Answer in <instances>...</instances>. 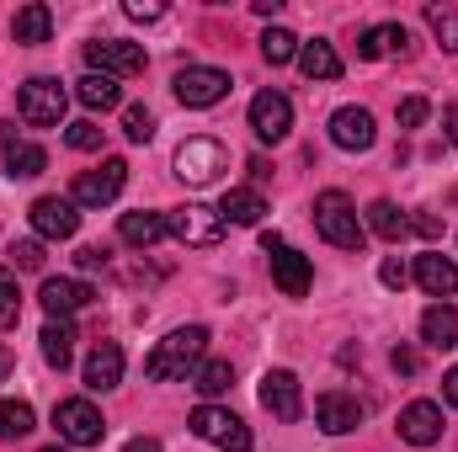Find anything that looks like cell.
<instances>
[{"label": "cell", "instance_id": "cell-1", "mask_svg": "<svg viewBox=\"0 0 458 452\" xmlns=\"http://www.w3.org/2000/svg\"><path fill=\"white\" fill-rule=\"evenodd\" d=\"M203 351H208V331H203V325H182V331H171V336H165L160 346H155V351H149L144 372H149L155 383H176V378H192V372L203 367Z\"/></svg>", "mask_w": 458, "mask_h": 452}, {"label": "cell", "instance_id": "cell-2", "mask_svg": "<svg viewBox=\"0 0 458 452\" xmlns=\"http://www.w3.org/2000/svg\"><path fill=\"white\" fill-rule=\"evenodd\" d=\"M315 229H320V239L336 245V250H362V239H368L357 203H352L346 192H336V187L315 197Z\"/></svg>", "mask_w": 458, "mask_h": 452}, {"label": "cell", "instance_id": "cell-3", "mask_svg": "<svg viewBox=\"0 0 458 452\" xmlns=\"http://www.w3.org/2000/svg\"><path fill=\"white\" fill-rule=\"evenodd\" d=\"M64 107H70V91L54 75H32L16 91V113H21V122H32V128H64Z\"/></svg>", "mask_w": 458, "mask_h": 452}, {"label": "cell", "instance_id": "cell-4", "mask_svg": "<svg viewBox=\"0 0 458 452\" xmlns=\"http://www.w3.org/2000/svg\"><path fill=\"white\" fill-rule=\"evenodd\" d=\"M187 426H192L198 442H208V448H219V452H250V426L234 410H225V405H198Z\"/></svg>", "mask_w": 458, "mask_h": 452}, {"label": "cell", "instance_id": "cell-5", "mask_svg": "<svg viewBox=\"0 0 458 452\" xmlns=\"http://www.w3.org/2000/svg\"><path fill=\"white\" fill-rule=\"evenodd\" d=\"M261 250H267V266H272V282L288 293V298H304L310 288H315V266H310V255H299L283 234H267L261 239Z\"/></svg>", "mask_w": 458, "mask_h": 452}, {"label": "cell", "instance_id": "cell-6", "mask_svg": "<svg viewBox=\"0 0 458 452\" xmlns=\"http://www.w3.org/2000/svg\"><path fill=\"white\" fill-rule=\"evenodd\" d=\"M54 426H59L64 448H102V437H107V421H102V410L91 399H59Z\"/></svg>", "mask_w": 458, "mask_h": 452}, {"label": "cell", "instance_id": "cell-7", "mask_svg": "<svg viewBox=\"0 0 458 452\" xmlns=\"http://www.w3.org/2000/svg\"><path fill=\"white\" fill-rule=\"evenodd\" d=\"M225 165H229V155H225L219 138H187V144L176 149V176H182L187 187H208V181H219Z\"/></svg>", "mask_w": 458, "mask_h": 452}, {"label": "cell", "instance_id": "cell-8", "mask_svg": "<svg viewBox=\"0 0 458 452\" xmlns=\"http://www.w3.org/2000/svg\"><path fill=\"white\" fill-rule=\"evenodd\" d=\"M86 64L91 75H113V80H128V75H144V48L139 43H123V38H97L86 43Z\"/></svg>", "mask_w": 458, "mask_h": 452}, {"label": "cell", "instance_id": "cell-9", "mask_svg": "<svg viewBox=\"0 0 458 452\" xmlns=\"http://www.w3.org/2000/svg\"><path fill=\"white\" fill-rule=\"evenodd\" d=\"M123 181H128V165H123V160H102L97 171H81V176H75L70 203H75V208H107V203H117Z\"/></svg>", "mask_w": 458, "mask_h": 452}, {"label": "cell", "instance_id": "cell-10", "mask_svg": "<svg viewBox=\"0 0 458 452\" xmlns=\"http://www.w3.org/2000/svg\"><path fill=\"white\" fill-rule=\"evenodd\" d=\"M225 96H229V75L225 70H214V64H187V70L176 75V102L192 107V113L219 107Z\"/></svg>", "mask_w": 458, "mask_h": 452}, {"label": "cell", "instance_id": "cell-11", "mask_svg": "<svg viewBox=\"0 0 458 452\" xmlns=\"http://www.w3.org/2000/svg\"><path fill=\"white\" fill-rule=\"evenodd\" d=\"M165 224H171V234H176L182 245H198V250H214V245L225 239V219H219V208H203V203L171 208Z\"/></svg>", "mask_w": 458, "mask_h": 452}, {"label": "cell", "instance_id": "cell-12", "mask_svg": "<svg viewBox=\"0 0 458 452\" xmlns=\"http://www.w3.org/2000/svg\"><path fill=\"white\" fill-rule=\"evenodd\" d=\"M250 133H256L261 144H283V138L293 133V102H288L283 91H261V96L250 102Z\"/></svg>", "mask_w": 458, "mask_h": 452}, {"label": "cell", "instance_id": "cell-13", "mask_svg": "<svg viewBox=\"0 0 458 452\" xmlns=\"http://www.w3.org/2000/svg\"><path fill=\"white\" fill-rule=\"evenodd\" d=\"M261 410L277 415V421H299L304 415V389H299V378L288 367H272L261 378Z\"/></svg>", "mask_w": 458, "mask_h": 452}, {"label": "cell", "instance_id": "cell-14", "mask_svg": "<svg viewBox=\"0 0 458 452\" xmlns=\"http://www.w3.org/2000/svg\"><path fill=\"white\" fill-rule=\"evenodd\" d=\"M27 219H32V229H38V239H75L81 208H75L70 197H38V203L27 208Z\"/></svg>", "mask_w": 458, "mask_h": 452}, {"label": "cell", "instance_id": "cell-15", "mask_svg": "<svg viewBox=\"0 0 458 452\" xmlns=\"http://www.w3.org/2000/svg\"><path fill=\"white\" fill-rule=\"evenodd\" d=\"M315 426H320L326 437H346V431H357V426H362V405H357V394H346V389H326V394L315 399Z\"/></svg>", "mask_w": 458, "mask_h": 452}, {"label": "cell", "instance_id": "cell-16", "mask_svg": "<svg viewBox=\"0 0 458 452\" xmlns=\"http://www.w3.org/2000/svg\"><path fill=\"white\" fill-rule=\"evenodd\" d=\"M400 442H411V448H432V442H443V405H432V399H411L405 410H400Z\"/></svg>", "mask_w": 458, "mask_h": 452}, {"label": "cell", "instance_id": "cell-17", "mask_svg": "<svg viewBox=\"0 0 458 452\" xmlns=\"http://www.w3.org/2000/svg\"><path fill=\"white\" fill-rule=\"evenodd\" d=\"M373 138H378V128H373V113H368V107H342V113H331V144H336V149L362 155V149H373Z\"/></svg>", "mask_w": 458, "mask_h": 452}, {"label": "cell", "instance_id": "cell-18", "mask_svg": "<svg viewBox=\"0 0 458 452\" xmlns=\"http://www.w3.org/2000/svg\"><path fill=\"white\" fill-rule=\"evenodd\" d=\"M97 293L86 288V282H75V277H48L43 282V293H38V304L48 309V320H70L75 309H86Z\"/></svg>", "mask_w": 458, "mask_h": 452}, {"label": "cell", "instance_id": "cell-19", "mask_svg": "<svg viewBox=\"0 0 458 452\" xmlns=\"http://www.w3.org/2000/svg\"><path fill=\"white\" fill-rule=\"evenodd\" d=\"M123 383V346L117 340H102L91 356H86V389L91 394H107Z\"/></svg>", "mask_w": 458, "mask_h": 452}, {"label": "cell", "instance_id": "cell-20", "mask_svg": "<svg viewBox=\"0 0 458 452\" xmlns=\"http://www.w3.org/2000/svg\"><path fill=\"white\" fill-rule=\"evenodd\" d=\"M411 277H416L432 298H454L458 293V266L448 255H437V250H432V255H416V272H411Z\"/></svg>", "mask_w": 458, "mask_h": 452}, {"label": "cell", "instance_id": "cell-21", "mask_svg": "<svg viewBox=\"0 0 458 452\" xmlns=\"http://www.w3.org/2000/svg\"><path fill=\"white\" fill-rule=\"evenodd\" d=\"M384 54H411V32L400 21H384V27H368L357 38V59H384Z\"/></svg>", "mask_w": 458, "mask_h": 452}, {"label": "cell", "instance_id": "cell-22", "mask_svg": "<svg viewBox=\"0 0 458 452\" xmlns=\"http://www.w3.org/2000/svg\"><path fill=\"white\" fill-rule=\"evenodd\" d=\"M261 213H267V197H261L256 187H229L225 203H219V219H225V224H240V229L261 224Z\"/></svg>", "mask_w": 458, "mask_h": 452}, {"label": "cell", "instance_id": "cell-23", "mask_svg": "<svg viewBox=\"0 0 458 452\" xmlns=\"http://www.w3.org/2000/svg\"><path fill=\"white\" fill-rule=\"evenodd\" d=\"M421 340H427L432 351H454L458 346V309L454 304H432V309L421 314Z\"/></svg>", "mask_w": 458, "mask_h": 452}, {"label": "cell", "instance_id": "cell-24", "mask_svg": "<svg viewBox=\"0 0 458 452\" xmlns=\"http://www.w3.org/2000/svg\"><path fill=\"white\" fill-rule=\"evenodd\" d=\"M117 234H123V245H133V250H149L155 239H165L171 234V224H165V213H123V224H117Z\"/></svg>", "mask_w": 458, "mask_h": 452}, {"label": "cell", "instance_id": "cell-25", "mask_svg": "<svg viewBox=\"0 0 458 452\" xmlns=\"http://www.w3.org/2000/svg\"><path fill=\"white\" fill-rule=\"evenodd\" d=\"M299 70H304L310 80H342V54H336L326 38L299 43Z\"/></svg>", "mask_w": 458, "mask_h": 452}, {"label": "cell", "instance_id": "cell-26", "mask_svg": "<svg viewBox=\"0 0 458 452\" xmlns=\"http://www.w3.org/2000/svg\"><path fill=\"white\" fill-rule=\"evenodd\" d=\"M43 171H48V149L43 144H32V138H11L5 144V176L27 181V176H43Z\"/></svg>", "mask_w": 458, "mask_h": 452}, {"label": "cell", "instance_id": "cell-27", "mask_svg": "<svg viewBox=\"0 0 458 452\" xmlns=\"http://www.w3.org/2000/svg\"><path fill=\"white\" fill-rule=\"evenodd\" d=\"M43 362H48V367H59V372H64V367H70V362H75V325H70V320H48V325H43Z\"/></svg>", "mask_w": 458, "mask_h": 452}, {"label": "cell", "instance_id": "cell-28", "mask_svg": "<svg viewBox=\"0 0 458 452\" xmlns=\"http://www.w3.org/2000/svg\"><path fill=\"white\" fill-rule=\"evenodd\" d=\"M75 96H81V107H91V113L123 107V86H117L113 75H81V80H75Z\"/></svg>", "mask_w": 458, "mask_h": 452}, {"label": "cell", "instance_id": "cell-29", "mask_svg": "<svg viewBox=\"0 0 458 452\" xmlns=\"http://www.w3.org/2000/svg\"><path fill=\"white\" fill-rule=\"evenodd\" d=\"M48 27H54V11L43 0H27L16 16H11V38L16 43H48Z\"/></svg>", "mask_w": 458, "mask_h": 452}, {"label": "cell", "instance_id": "cell-30", "mask_svg": "<svg viewBox=\"0 0 458 452\" xmlns=\"http://www.w3.org/2000/svg\"><path fill=\"white\" fill-rule=\"evenodd\" d=\"M362 229L368 234H378V239H400L405 229H411V219L389 203V197H378V203H368V213H362Z\"/></svg>", "mask_w": 458, "mask_h": 452}, {"label": "cell", "instance_id": "cell-31", "mask_svg": "<svg viewBox=\"0 0 458 452\" xmlns=\"http://www.w3.org/2000/svg\"><path fill=\"white\" fill-rule=\"evenodd\" d=\"M192 389H198L203 399H219V394H229V389H234V367H229V362H219V356H214V362H203V367L192 372Z\"/></svg>", "mask_w": 458, "mask_h": 452}, {"label": "cell", "instance_id": "cell-32", "mask_svg": "<svg viewBox=\"0 0 458 452\" xmlns=\"http://www.w3.org/2000/svg\"><path fill=\"white\" fill-rule=\"evenodd\" d=\"M32 426H38V415H32V405H27V399H0V442L27 437Z\"/></svg>", "mask_w": 458, "mask_h": 452}, {"label": "cell", "instance_id": "cell-33", "mask_svg": "<svg viewBox=\"0 0 458 452\" xmlns=\"http://www.w3.org/2000/svg\"><path fill=\"white\" fill-rule=\"evenodd\" d=\"M261 59H267V64H288V59H299V38H293L288 27H267V32H261Z\"/></svg>", "mask_w": 458, "mask_h": 452}, {"label": "cell", "instance_id": "cell-34", "mask_svg": "<svg viewBox=\"0 0 458 452\" xmlns=\"http://www.w3.org/2000/svg\"><path fill=\"white\" fill-rule=\"evenodd\" d=\"M427 27L437 32L448 54H458V5H427Z\"/></svg>", "mask_w": 458, "mask_h": 452}, {"label": "cell", "instance_id": "cell-35", "mask_svg": "<svg viewBox=\"0 0 458 452\" xmlns=\"http://www.w3.org/2000/svg\"><path fill=\"white\" fill-rule=\"evenodd\" d=\"M123 133H128V144H149L155 138V113L149 107H123Z\"/></svg>", "mask_w": 458, "mask_h": 452}, {"label": "cell", "instance_id": "cell-36", "mask_svg": "<svg viewBox=\"0 0 458 452\" xmlns=\"http://www.w3.org/2000/svg\"><path fill=\"white\" fill-rule=\"evenodd\" d=\"M64 144H70V149H81V155H97V149H102V128H97L91 117H81V122H70V128H64Z\"/></svg>", "mask_w": 458, "mask_h": 452}, {"label": "cell", "instance_id": "cell-37", "mask_svg": "<svg viewBox=\"0 0 458 452\" xmlns=\"http://www.w3.org/2000/svg\"><path fill=\"white\" fill-rule=\"evenodd\" d=\"M21 314V288H16V272L0 266V325H16Z\"/></svg>", "mask_w": 458, "mask_h": 452}, {"label": "cell", "instance_id": "cell-38", "mask_svg": "<svg viewBox=\"0 0 458 452\" xmlns=\"http://www.w3.org/2000/svg\"><path fill=\"white\" fill-rule=\"evenodd\" d=\"M11 272H38L43 266V239H11Z\"/></svg>", "mask_w": 458, "mask_h": 452}, {"label": "cell", "instance_id": "cell-39", "mask_svg": "<svg viewBox=\"0 0 458 452\" xmlns=\"http://www.w3.org/2000/svg\"><path fill=\"white\" fill-rule=\"evenodd\" d=\"M389 367H394L400 378H416V372H421V351H416V346H394V351H389Z\"/></svg>", "mask_w": 458, "mask_h": 452}, {"label": "cell", "instance_id": "cell-40", "mask_svg": "<svg viewBox=\"0 0 458 452\" xmlns=\"http://www.w3.org/2000/svg\"><path fill=\"white\" fill-rule=\"evenodd\" d=\"M427 113H432V107H427V96H405V102L394 107L400 128H421V122H427Z\"/></svg>", "mask_w": 458, "mask_h": 452}, {"label": "cell", "instance_id": "cell-41", "mask_svg": "<svg viewBox=\"0 0 458 452\" xmlns=\"http://www.w3.org/2000/svg\"><path fill=\"white\" fill-rule=\"evenodd\" d=\"M378 282H384V288H405V282H411V266H405L400 255H389V261L378 266Z\"/></svg>", "mask_w": 458, "mask_h": 452}, {"label": "cell", "instance_id": "cell-42", "mask_svg": "<svg viewBox=\"0 0 458 452\" xmlns=\"http://www.w3.org/2000/svg\"><path fill=\"white\" fill-rule=\"evenodd\" d=\"M123 16H133V21H160V16H165V5H144V0H128V5H123Z\"/></svg>", "mask_w": 458, "mask_h": 452}, {"label": "cell", "instance_id": "cell-43", "mask_svg": "<svg viewBox=\"0 0 458 452\" xmlns=\"http://www.w3.org/2000/svg\"><path fill=\"white\" fill-rule=\"evenodd\" d=\"M75 261H81V272H102V266H107V250H102V245H86Z\"/></svg>", "mask_w": 458, "mask_h": 452}, {"label": "cell", "instance_id": "cell-44", "mask_svg": "<svg viewBox=\"0 0 458 452\" xmlns=\"http://www.w3.org/2000/svg\"><path fill=\"white\" fill-rule=\"evenodd\" d=\"M443 399L458 410V367H448V372H443Z\"/></svg>", "mask_w": 458, "mask_h": 452}, {"label": "cell", "instance_id": "cell-45", "mask_svg": "<svg viewBox=\"0 0 458 452\" xmlns=\"http://www.w3.org/2000/svg\"><path fill=\"white\" fill-rule=\"evenodd\" d=\"M411 229H416V234H427V239H432V234H437V219H432V213H416V219H411Z\"/></svg>", "mask_w": 458, "mask_h": 452}, {"label": "cell", "instance_id": "cell-46", "mask_svg": "<svg viewBox=\"0 0 458 452\" xmlns=\"http://www.w3.org/2000/svg\"><path fill=\"white\" fill-rule=\"evenodd\" d=\"M123 452H165V448H160L155 437H133V442H128V448H123Z\"/></svg>", "mask_w": 458, "mask_h": 452}, {"label": "cell", "instance_id": "cell-47", "mask_svg": "<svg viewBox=\"0 0 458 452\" xmlns=\"http://www.w3.org/2000/svg\"><path fill=\"white\" fill-rule=\"evenodd\" d=\"M443 133H448V144H458V107L443 113Z\"/></svg>", "mask_w": 458, "mask_h": 452}, {"label": "cell", "instance_id": "cell-48", "mask_svg": "<svg viewBox=\"0 0 458 452\" xmlns=\"http://www.w3.org/2000/svg\"><path fill=\"white\" fill-rule=\"evenodd\" d=\"M5 372H11V351L0 346V383H5Z\"/></svg>", "mask_w": 458, "mask_h": 452}, {"label": "cell", "instance_id": "cell-49", "mask_svg": "<svg viewBox=\"0 0 458 452\" xmlns=\"http://www.w3.org/2000/svg\"><path fill=\"white\" fill-rule=\"evenodd\" d=\"M43 452H70V448H43Z\"/></svg>", "mask_w": 458, "mask_h": 452}]
</instances>
